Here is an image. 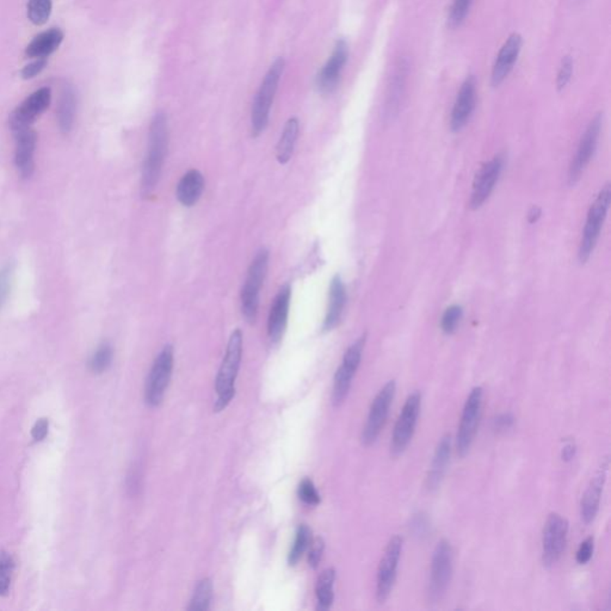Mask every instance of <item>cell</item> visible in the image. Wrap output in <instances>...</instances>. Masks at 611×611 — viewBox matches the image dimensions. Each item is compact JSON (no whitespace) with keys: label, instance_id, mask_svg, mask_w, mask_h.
<instances>
[{"label":"cell","instance_id":"obj_1","mask_svg":"<svg viewBox=\"0 0 611 611\" xmlns=\"http://www.w3.org/2000/svg\"><path fill=\"white\" fill-rule=\"evenodd\" d=\"M169 147V125L164 113H158L153 118L149 128L148 149L143 167L141 191L143 196H149L161 179L165 156Z\"/></svg>","mask_w":611,"mask_h":611},{"label":"cell","instance_id":"obj_2","mask_svg":"<svg viewBox=\"0 0 611 611\" xmlns=\"http://www.w3.org/2000/svg\"><path fill=\"white\" fill-rule=\"evenodd\" d=\"M241 357H243V332L237 329L230 334L224 360L217 373V381H215L217 399L214 405L215 412L225 410L235 396V380L238 376Z\"/></svg>","mask_w":611,"mask_h":611},{"label":"cell","instance_id":"obj_3","mask_svg":"<svg viewBox=\"0 0 611 611\" xmlns=\"http://www.w3.org/2000/svg\"><path fill=\"white\" fill-rule=\"evenodd\" d=\"M284 59L278 57L270 66L269 71L265 74L263 82L257 91L256 97L252 104L251 127L252 135L258 136L264 131L269 123L270 110L273 107L275 95L277 92L278 84L284 71Z\"/></svg>","mask_w":611,"mask_h":611},{"label":"cell","instance_id":"obj_4","mask_svg":"<svg viewBox=\"0 0 611 611\" xmlns=\"http://www.w3.org/2000/svg\"><path fill=\"white\" fill-rule=\"evenodd\" d=\"M269 265V252L260 250L247 270L246 280L241 291V312L247 322L256 321L259 306L260 288L264 283Z\"/></svg>","mask_w":611,"mask_h":611},{"label":"cell","instance_id":"obj_5","mask_svg":"<svg viewBox=\"0 0 611 611\" xmlns=\"http://www.w3.org/2000/svg\"><path fill=\"white\" fill-rule=\"evenodd\" d=\"M453 564H454V553L450 543L447 540L438 542L431 561L429 590H428L430 602H439L447 592L453 576Z\"/></svg>","mask_w":611,"mask_h":611},{"label":"cell","instance_id":"obj_6","mask_svg":"<svg viewBox=\"0 0 611 611\" xmlns=\"http://www.w3.org/2000/svg\"><path fill=\"white\" fill-rule=\"evenodd\" d=\"M484 390L482 387L473 388L464 403V411L456 435V450L459 456L467 455L477 436L479 421L482 417Z\"/></svg>","mask_w":611,"mask_h":611},{"label":"cell","instance_id":"obj_7","mask_svg":"<svg viewBox=\"0 0 611 611\" xmlns=\"http://www.w3.org/2000/svg\"><path fill=\"white\" fill-rule=\"evenodd\" d=\"M611 201V188L610 184L608 183L605 187L603 188L597 199L594 201V204L590 208L587 219H586L585 227L583 232V238H581V247H579V260L581 263H585L589 259L591 253L594 252V246L597 244L599 238L601 228H602L603 222L607 217L608 209L610 206Z\"/></svg>","mask_w":611,"mask_h":611},{"label":"cell","instance_id":"obj_8","mask_svg":"<svg viewBox=\"0 0 611 611\" xmlns=\"http://www.w3.org/2000/svg\"><path fill=\"white\" fill-rule=\"evenodd\" d=\"M174 362V347L171 345H165L164 349L159 352V355L156 356L148 375L145 399L149 406L152 408L159 406L164 399L165 392L167 390L170 380L172 376Z\"/></svg>","mask_w":611,"mask_h":611},{"label":"cell","instance_id":"obj_9","mask_svg":"<svg viewBox=\"0 0 611 611\" xmlns=\"http://www.w3.org/2000/svg\"><path fill=\"white\" fill-rule=\"evenodd\" d=\"M395 390H396L395 381H388L374 398L361 437L365 447L374 444L381 434L390 414V406L394 400Z\"/></svg>","mask_w":611,"mask_h":611},{"label":"cell","instance_id":"obj_10","mask_svg":"<svg viewBox=\"0 0 611 611\" xmlns=\"http://www.w3.org/2000/svg\"><path fill=\"white\" fill-rule=\"evenodd\" d=\"M421 408V394L419 392H413L412 394L408 395V399L403 403L399 418L395 423L392 442H390V450L393 455L403 454L405 449L408 447V444L411 443L416 431Z\"/></svg>","mask_w":611,"mask_h":611},{"label":"cell","instance_id":"obj_11","mask_svg":"<svg viewBox=\"0 0 611 611\" xmlns=\"http://www.w3.org/2000/svg\"><path fill=\"white\" fill-rule=\"evenodd\" d=\"M568 520L556 512L546 520L542 538V563L551 567L559 561L567 545Z\"/></svg>","mask_w":611,"mask_h":611},{"label":"cell","instance_id":"obj_12","mask_svg":"<svg viewBox=\"0 0 611 611\" xmlns=\"http://www.w3.org/2000/svg\"><path fill=\"white\" fill-rule=\"evenodd\" d=\"M365 342H367V336L363 334L349 347L343 357L342 365L334 375L332 401L336 406H339L340 403H344V400L347 399L349 390L352 388V380L361 365Z\"/></svg>","mask_w":611,"mask_h":611},{"label":"cell","instance_id":"obj_13","mask_svg":"<svg viewBox=\"0 0 611 611\" xmlns=\"http://www.w3.org/2000/svg\"><path fill=\"white\" fill-rule=\"evenodd\" d=\"M403 551V538L395 535L387 543L383 553L376 579V599L379 603L386 602L394 586L400 558Z\"/></svg>","mask_w":611,"mask_h":611},{"label":"cell","instance_id":"obj_14","mask_svg":"<svg viewBox=\"0 0 611 611\" xmlns=\"http://www.w3.org/2000/svg\"><path fill=\"white\" fill-rule=\"evenodd\" d=\"M52 100V92L49 87H42L31 93L18 105L10 115V128L13 133L31 128L33 123L49 108Z\"/></svg>","mask_w":611,"mask_h":611},{"label":"cell","instance_id":"obj_15","mask_svg":"<svg viewBox=\"0 0 611 611\" xmlns=\"http://www.w3.org/2000/svg\"><path fill=\"white\" fill-rule=\"evenodd\" d=\"M347 59H349V47L347 41L338 39L331 57L326 61L325 65L322 66L316 79L318 90L321 93L329 95L337 89L342 78L343 70L347 65Z\"/></svg>","mask_w":611,"mask_h":611},{"label":"cell","instance_id":"obj_16","mask_svg":"<svg viewBox=\"0 0 611 611\" xmlns=\"http://www.w3.org/2000/svg\"><path fill=\"white\" fill-rule=\"evenodd\" d=\"M601 127H602V116L597 115L592 121L590 122L585 133L581 136L578 151H576V156L573 159L571 167H569V172H568V181H569L571 185H574L579 181L581 174L584 172L591 158L594 156L597 143H599Z\"/></svg>","mask_w":611,"mask_h":611},{"label":"cell","instance_id":"obj_17","mask_svg":"<svg viewBox=\"0 0 611 611\" xmlns=\"http://www.w3.org/2000/svg\"><path fill=\"white\" fill-rule=\"evenodd\" d=\"M503 156H494L492 161L486 163L473 183L472 195H471V208L477 209L485 203L493 191L495 183L498 182L499 176L503 170Z\"/></svg>","mask_w":611,"mask_h":611},{"label":"cell","instance_id":"obj_18","mask_svg":"<svg viewBox=\"0 0 611 611\" xmlns=\"http://www.w3.org/2000/svg\"><path fill=\"white\" fill-rule=\"evenodd\" d=\"M16 139L15 165L21 177L30 178L35 170V151L37 146V134L33 128L19 130L13 133Z\"/></svg>","mask_w":611,"mask_h":611},{"label":"cell","instance_id":"obj_19","mask_svg":"<svg viewBox=\"0 0 611 611\" xmlns=\"http://www.w3.org/2000/svg\"><path fill=\"white\" fill-rule=\"evenodd\" d=\"M477 100V82L474 77H468L459 89L455 104L451 113L450 127L454 131L462 129L472 116Z\"/></svg>","mask_w":611,"mask_h":611},{"label":"cell","instance_id":"obj_20","mask_svg":"<svg viewBox=\"0 0 611 611\" xmlns=\"http://www.w3.org/2000/svg\"><path fill=\"white\" fill-rule=\"evenodd\" d=\"M291 298V288L286 284L278 291L276 298L273 299L268 319V334L271 343H278L282 339L288 322Z\"/></svg>","mask_w":611,"mask_h":611},{"label":"cell","instance_id":"obj_21","mask_svg":"<svg viewBox=\"0 0 611 611\" xmlns=\"http://www.w3.org/2000/svg\"><path fill=\"white\" fill-rule=\"evenodd\" d=\"M607 472L608 462H605L594 474V477L591 479L587 489L583 494L581 503V520L585 525H590L591 522H594L597 513H599L603 489L607 482Z\"/></svg>","mask_w":611,"mask_h":611},{"label":"cell","instance_id":"obj_22","mask_svg":"<svg viewBox=\"0 0 611 611\" xmlns=\"http://www.w3.org/2000/svg\"><path fill=\"white\" fill-rule=\"evenodd\" d=\"M520 48H522V37L518 34H512L503 44V47L500 48L492 70V84L494 86H498L507 78V75L513 69V65L516 64Z\"/></svg>","mask_w":611,"mask_h":611},{"label":"cell","instance_id":"obj_23","mask_svg":"<svg viewBox=\"0 0 611 611\" xmlns=\"http://www.w3.org/2000/svg\"><path fill=\"white\" fill-rule=\"evenodd\" d=\"M347 304V289L338 275L331 281L329 293V307L324 320V331H332L338 326Z\"/></svg>","mask_w":611,"mask_h":611},{"label":"cell","instance_id":"obj_24","mask_svg":"<svg viewBox=\"0 0 611 611\" xmlns=\"http://www.w3.org/2000/svg\"><path fill=\"white\" fill-rule=\"evenodd\" d=\"M451 453V438L449 435L443 436L439 442H438L436 450H435L434 459L431 462L428 479H426V486L430 491L437 490L443 477L447 473L448 464L450 461Z\"/></svg>","mask_w":611,"mask_h":611},{"label":"cell","instance_id":"obj_25","mask_svg":"<svg viewBox=\"0 0 611 611\" xmlns=\"http://www.w3.org/2000/svg\"><path fill=\"white\" fill-rule=\"evenodd\" d=\"M204 189V178L199 170H190L178 182L176 195L184 207L197 203Z\"/></svg>","mask_w":611,"mask_h":611},{"label":"cell","instance_id":"obj_26","mask_svg":"<svg viewBox=\"0 0 611 611\" xmlns=\"http://www.w3.org/2000/svg\"><path fill=\"white\" fill-rule=\"evenodd\" d=\"M62 39H64V33L57 28H52L49 30L44 31L36 36L26 47V55L34 59H47L60 47Z\"/></svg>","mask_w":611,"mask_h":611},{"label":"cell","instance_id":"obj_27","mask_svg":"<svg viewBox=\"0 0 611 611\" xmlns=\"http://www.w3.org/2000/svg\"><path fill=\"white\" fill-rule=\"evenodd\" d=\"M300 125L298 118H289L286 121L282 135L276 147V158L280 164H286L294 153L295 143L299 136Z\"/></svg>","mask_w":611,"mask_h":611},{"label":"cell","instance_id":"obj_28","mask_svg":"<svg viewBox=\"0 0 611 611\" xmlns=\"http://www.w3.org/2000/svg\"><path fill=\"white\" fill-rule=\"evenodd\" d=\"M75 109H77V100L73 89L65 87V90L61 93L60 102L57 107V123L64 134H69L73 128Z\"/></svg>","mask_w":611,"mask_h":611},{"label":"cell","instance_id":"obj_29","mask_svg":"<svg viewBox=\"0 0 611 611\" xmlns=\"http://www.w3.org/2000/svg\"><path fill=\"white\" fill-rule=\"evenodd\" d=\"M336 581V571L327 568L321 573L317 583L318 610H329L334 604V585Z\"/></svg>","mask_w":611,"mask_h":611},{"label":"cell","instance_id":"obj_30","mask_svg":"<svg viewBox=\"0 0 611 611\" xmlns=\"http://www.w3.org/2000/svg\"><path fill=\"white\" fill-rule=\"evenodd\" d=\"M212 597V583L209 578H204L196 586L195 592L191 599L189 610H208Z\"/></svg>","mask_w":611,"mask_h":611},{"label":"cell","instance_id":"obj_31","mask_svg":"<svg viewBox=\"0 0 611 611\" xmlns=\"http://www.w3.org/2000/svg\"><path fill=\"white\" fill-rule=\"evenodd\" d=\"M311 535H312V533H311V530H309L307 525H301L299 529H298V533H296V536H295L294 545L291 547V553H289V556H288V563H289L291 566L298 564L300 559L302 558V555L304 554V551H307L308 547H309L311 542H312V536Z\"/></svg>","mask_w":611,"mask_h":611},{"label":"cell","instance_id":"obj_32","mask_svg":"<svg viewBox=\"0 0 611 611\" xmlns=\"http://www.w3.org/2000/svg\"><path fill=\"white\" fill-rule=\"evenodd\" d=\"M52 0H29L28 18L35 26H44L52 13Z\"/></svg>","mask_w":611,"mask_h":611},{"label":"cell","instance_id":"obj_33","mask_svg":"<svg viewBox=\"0 0 611 611\" xmlns=\"http://www.w3.org/2000/svg\"><path fill=\"white\" fill-rule=\"evenodd\" d=\"M113 347L109 343L100 344L90 360V368L95 374L104 373L113 362Z\"/></svg>","mask_w":611,"mask_h":611},{"label":"cell","instance_id":"obj_34","mask_svg":"<svg viewBox=\"0 0 611 611\" xmlns=\"http://www.w3.org/2000/svg\"><path fill=\"white\" fill-rule=\"evenodd\" d=\"M13 560L8 553L0 554V596H5L9 591L12 576Z\"/></svg>","mask_w":611,"mask_h":611},{"label":"cell","instance_id":"obj_35","mask_svg":"<svg viewBox=\"0 0 611 611\" xmlns=\"http://www.w3.org/2000/svg\"><path fill=\"white\" fill-rule=\"evenodd\" d=\"M461 318H462V307L461 306L454 304V306L447 308L442 318L443 332L447 334H454Z\"/></svg>","mask_w":611,"mask_h":611},{"label":"cell","instance_id":"obj_36","mask_svg":"<svg viewBox=\"0 0 611 611\" xmlns=\"http://www.w3.org/2000/svg\"><path fill=\"white\" fill-rule=\"evenodd\" d=\"M473 0H454L451 5L450 15H449V24L453 28L459 26L464 22V18L468 15Z\"/></svg>","mask_w":611,"mask_h":611},{"label":"cell","instance_id":"obj_37","mask_svg":"<svg viewBox=\"0 0 611 611\" xmlns=\"http://www.w3.org/2000/svg\"><path fill=\"white\" fill-rule=\"evenodd\" d=\"M299 497L307 505L314 507V505L320 503V495L318 493L317 489H316L312 480H309V479H304L300 484Z\"/></svg>","mask_w":611,"mask_h":611},{"label":"cell","instance_id":"obj_38","mask_svg":"<svg viewBox=\"0 0 611 611\" xmlns=\"http://www.w3.org/2000/svg\"><path fill=\"white\" fill-rule=\"evenodd\" d=\"M13 266L6 264L0 268V308L4 304L5 300L9 296L11 283H12Z\"/></svg>","mask_w":611,"mask_h":611},{"label":"cell","instance_id":"obj_39","mask_svg":"<svg viewBox=\"0 0 611 611\" xmlns=\"http://www.w3.org/2000/svg\"><path fill=\"white\" fill-rule=\"evenodd\" d=\"M573 72V61L569 57H565L561 66H560L559 73H558V80H556V86L559 90H563L567 85L569 79L572 77Z\"/></svg>","mask_w":611,"mask_h":611},{"label":"cell","instance_id":"obj_40","mask_svg":"<svg viewBox=\"0 0 611 611\" xmlns=\"http://www.w3.org/2000/svg\"><path fill=\"white\" fill-rule=\"evenodd\" d=\"M594 538H587L585 541L581 542V547L576 551V563L581 565L587 564L594 555Z\"/></svg>","mask_w":611,"mask_h":611},{"label":"cell","instance_id":"obj_41","mask_svg":"<svg viewBox=\"0 0 611 611\" xmlns=\"http://www.w3.org/2000/svg\"><path fill=\"white\" fill-rule=\"evenodd\" d=\"M324 548H325V545H324L322 538H317L316 541L313 542L311 551H309V555H308V563H309L311 567L317 568L319 566L321 556H322V553H324Z\"/></svg>","mask_w":611,"mask_h":611},{"label":"cell","instance_id":"obj_42","mask_svg":"<svg viewBox=\"0 0 611 611\" xmlns=\"http://www.w3.org/2000/svg\"><path fill=\"white\" fill-rule=\"evenodd\" d=\"M430 528V522L429 518L426 517V515L424 513H417L414 515V517L412 518L411 522V529L413 533L418 535V536H421V535H425V534L428 533V530Z\"/></svg>","mask_w":611,"mask_h":611},{"label":"cell","instance_id":"obj_43","mask_svg":"<svg viewBox=\"0 0 611 611\" xmlns=\"http://www.w3.org/2000/svg\"><path fill=\"white\" fill-rule=\"evenodd\" d=\"M47 66V59H36L29 65H26L22 70L23 79H31L36 77L37 74L41 73L44 70V67Z\"/></svg>","mask_w":611,"mask_h":611},{"label":"cell","instance_id":"obj_44","mask_svg":"<svg viewBox=\"0 0 611 611\" xmlns=\"http://www.w3.org/2000/svg\"><path fill=\"white\" fill-rule=\"evenodd\" d=\"M48 434V421L47 419H39L36 421V424L33 428L31 436L35 439L36 442L44 441Z\"/></svg>","mask_w":611,"mask_h":611},{"label":"cell","instance_id":"obj_45","mask_svg":"<svg viewBox=\"0 0 611 611\" xmlns=\"http://www.w3.org/2000/svg\"><path fill=\"white\" fill-rule=\"evenodd\" d=\"M513 421H515V418H513L511 413H503V414H499L495 418L494 428L499 430V431H505V430L511 428L512 425H513Z\"/></svg>","mask_w":611,"mask_h":611},{"label":"cell","instance_id":"obj_46","mask_svg":"<svg viewBox=\"0 0 611 611\" xmlns=\"http://www.w3.org/2000/svg\"><path fill=\"white\" fill-rule=\"evenodd\" d=\"M576 455V446L573 444V443H568L564 447V450H563V459L565 461H569V459H572Z\"/></svg>","mask_w":611,"mask_h":611},{"label":"cell","instance_id":"obj_47","mask_svg":"<svg viewBox=\"0 0 611 611\" xmlns=\"http://www.w3.org/2000/svg\"><path fill=\"white\" fill-rule=\"evenodd\" d=\"M540 215H541V209L538 208V207H533L529 212V215H528V220H529L530 224L538 221Z\"/></svg>","mask_w":611,"mask_h":611}]
</instances>
